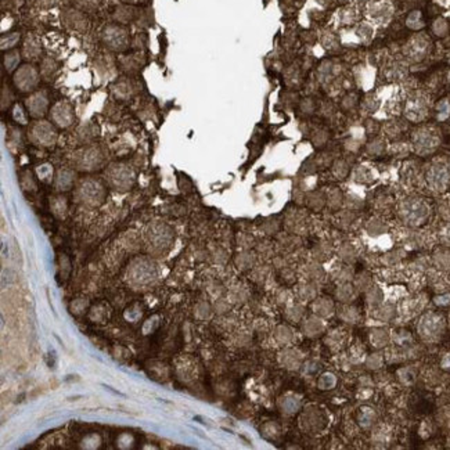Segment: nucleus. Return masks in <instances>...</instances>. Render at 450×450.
Wrapping results in <instances>:
<instances>
[{
  "mask_svg": "<svg viewBox=\"0 0 450 450\" xmlns=\"http://www.w3.org/2000/svg\"><path fill=\"white\" fill-rule=\"evenodd\" d=\"M341 69H342V67H341V64L338 61L324 60L323 62L319 65V71H317L319 82H322V83H331V82H334L335 78L340 77Z\"/></svg>",
  "mask_w": 450,
  "mask_h": 450,
  "instance_id": "nucleus-11",
  "label": "nucleus"
},
{
  "mask_svg": "<svg viewBox=\"0 0 450 450\" xmlns=\"http://www.w3.org/2000/svg\"><path fill=\"white\" fill-rule=\"evenodd\" d=\"M100 153L92 147V148H86L83 150V153H82V157H81V168L82 169H93V168H97V165L100 164Z\"/></svg>",
  "mask_w": 450,
  "mask_h": 450,
  "instance_id": "nucleus-16",
  "label": "nucleus"
},
{
  "mask_svg": "<svg viewBox=\"0 0 450 450\" xmlns=\"http://www.w3.org/2000/svg\"><path fill=\"white\" fill-rule=\"evenodd\" d=\"M41 82V72L34 64L26 62L20 65L13 74V83L21 93H32Z\"/></svg>",
  "mask_w": 450,
  "mask_h": 450,
  "instance_id": "nucleus-3",
  "label": "nucleus"
},
{
  "mask_svg": "<svg viewBox=\"0 0 450 450\" xmlns=\"http://www.w3.org/2000/svg\"><path fill=\"white\" fill-rule=\"evenodd\" d=\"M448 322H449V324H450V312H449V317H448Z\"/></svg>",
  "mask_w": 450,
  "mask_h": 450,
  "instance_id": "nucleus-56",
  "label": "nucleus"
},
{
  "mask_svg": "<svg viewBox=\"0 0 450 450\" xmlns=\"http://www.w3.org/2000/svg\"><path fill=\"white\" fill-rule=\"evenodd\" d=\"M28 135L35 144L44 145V147L53 145L57 140V132H56L54 126L51 125L50 122L43 121V119L35 121L29 127Z\"/></svg>",
  "mask_w": 450,
  "mask_h": 450,
  "instance_id": "nucleus-6",
  "label": "nucleus"
},
{
  "mask_svg": "<svg viewBox=\"0 0 450 450\" xmlns=\"http://www.w3.org/2000/svg\"><path fill=\"white\" fill-rule=\"evenodd\" d=\"M345 147H347L348 150H350V151H356L357 148L360 147V143L357 142L356 139H349L348 142H347V144H345Z\"/></svg>",
  "mask_w": 450,
  "mask_h": 450,
  "instance_id": "nucleus-51",
  "label": "nucleus"
},
{
  "mask_svg": "<svg viewBox=\"0 0 450 450\" xmlns=\"http://www.w3.org/2000/svg\"><path fill=\"white\" fill-rule=\"evenodd\" d=\"M338 297H340L341 301H344V302H349L352 298L355 297L353 288H352V287H349V286L341 287L340 291H338Z\"/></svg>",
  "mask_w": 450,
  "mask_h": 450,
  "instance_id": "nucleus-42",
  "label": "nucleus"
},
{
  "mask_svg": "<svg viewBox=\"0 0 450 450\" xmlns=\"http://www.w3.org/2000/svg\"><path fill=\"white\" fill-rule=\"evenodd\" d=\"M442 366H443L445 368H448V370H450V353H449V355H446V356H445V359H443V362H442Z\"/></svg>",
  "mask_w": 450,
  "mask_h": 450,
  "instance_id": "nucleus-53",
  "label": "nucleus"
},
{
  "mask_svg": "<svg viewBox=\"0 0 450 450\" xmlns=\"http://www.w3.org/2000/svg\"><path fill=\"white\" fill-rule=\"evenodd\" d=\"M332 173L337 179H345L349 175V165L344 160L335 161L332 166Z\"/></svg>",
  "mask_w": 450,
  "mask_h": 450,
  "instance_id": "nucleus-31",
  "label": "nucleus"
},
{
  "mask_svg": "<svg viewBox=\"0 0 450 450\" xmlns=\"http://www.w3.org/2000/svg\"><path fill=\"white\" fill-rule=\"evenodd\" d=\"M385 133L389 137H392V139H395V137H398L400 133H402V126H400L396 121H392V122H389V123L385 126Z\"/></svg>",
  "mask_w": 450,
  "mask_h": 450,
  "instance_id": "nucleus-38",
  "label": "nucleus"
},
{
  "mask_svg": "<svg viewBox=\"0 0 450 450\" xmlns=\"http://www.w3.org/2000/svg\"><path fill=\"white\" fill-rule=\"evenodd\" d=\"M20 42V34H10L1 38V49L9 50L13 49L17 43Z\"/></svg>",
  "mask_w": 450,
  "mask_h": 450,
  "instance_id": "nucleus-34",
  "label": "nucleus"
},
{
  "mask_svg": "<svg viewBox=\"0 0 450 450\" xmlns=\"http://www.w3.org/2000/svg\"><path fill=\"white\" fill-rule=\"evenodd\" d=\"M445 327L446 322L441 313L428 312L420 319L417 331L425 342H436L443 335Z\"/></svg>",
  "mask_w": 450,
  "mask_h": 450,
  "instance_id": "nucleus-2",
  "label": "nucleus"
},
{
  "mask_svg": "<svg viewBox=\"0 0 450 450\" xmlns=\"http://www.w3.org/2000/svg\"><path fill=\"white\" fill-rule=\"evenodd\" d=\"M368 302L370 304H378L380 301H381V292H380V289L378 288H373L370 292H368Z\"/></svg>",
  "mask_w": 450,
  "mask_h": 450,
  "instance_id": "nucleus-47",
  "label": "nucleus"
},
{
  "mask_svg": "<svg viewBox=\"0 0 450 450\" xmlns=\"http://www.w3.org/2000/svg\"><path fill=\"white\" fill-rule=\"evenodd\" d=\"M441 143V136L436 129L430 126L418 127L411 135V144L417 154L427 155L433 153Z\"/></svg>",
  "mask_w": 450,
  "mask_h": 450,
  "instance_id": "nucleus-4",
  "label": "nucleus"
},
{
  "mask_svg": "<svg viewBox=\"0 0 450 450\" xmlns=\"http://www.w3.org/2000/svg\"><path fill=\"white\" fill-rule=\"evenodd\" d=\"M102 188L99 183L96 182H83L81 190H79V197L82 198L83 203H99L102 200Z\"/></svg>",
  "mask_w": 450,
  "mask_h": 450,
  "instance_id": "nucleus-13",
  "label": "nucleus"
},
{
  "mask_svg": "<svg viewBox=\"0 0 450 450\" xmlns=\"http://www.w3.org/2000/svg\"><path fill=\"white\" fill-rule=\"evenodd\" d=\"M322 44H323V47L326 50L331 51V53H335V51H338L341 49L340 38L335 34H332V32L323 34V36H322Z\"/></svg>",
  "mask_w": 450,
  "mask_h": 450,
  "instance_id": "nucleus-21",
  "label": "nucleus"
},
{
  "mask_svg": "<svg viewBox=\"0 0 450 450\" xmlns=\"http://www.w3.org/2000/svg\"><path fill=\"white\" fill-rule=\"evenodd\" d=\"M102 41L112 50H123L127 46V32L118 25L107 26L102 32Z\"/></svg>",
  "mask_w": 450,
  "mask_h": 450,
  "instance_id": "nucleus-10",
  "label": "nucleus"
},
{
  "mask_svg": "<svg viewBox=\"0 0 450 450\" xmlns=\"http://www.w3.org/2000/svg\"><path fill=\"white\" fill-rule=\"evenodd\" d=\"M50 119L59 127H68L75 121L72 104L67 100H60L50 108Z\"/></svg>",
  "mask_w": 450,
  "mask_h": 450,
  "instance_id": "nucleus-8",
  "label": "nucleus"
},
{
  "mask_svg": "<svg viewBox=\"0 0 450 450\" xmlns=\"http://www.w3.org/2000/svg\"><path fill=\"white\" fill-rule=\"evenodd\" d=\"M371 342L375 348H382L388 344V334L384 330H374L371 332Z\"/></svg>",
  "mask_w": 450,
  "mask_h": 450,
  "instance_id": "nucleus-32",
  "label": "nucleus"
},
{
  "mask_svg": "<svg viewBox=\"0 0 450 450\" xmlns=\"http://www.w3.org/2000/svg\"><path fill=\"white\" fill-rule=\"evenodd\" d=\"M328 205L332 209H338L342 205V193L340 190H332L328 196Z\"/></svg>",
  "mask_w": 450,
  "mask_h": 450,
  "instance_id": "nucleus-36",
  "label": "nucleus"
},
{
  "mask_svg": "<svg viewBox=\"0 0 450 450\" xmlns=\"http://www.w3.org/2000/svg\"><path fill=\"white\" fill-rule=\"evenodd\" d=\"M367 14L373 21L377 22H385L388 21L392 16L391 6L385 1H373L368 4Z\"/></svg>",
  "mask_w": 450,
  "mask_h": 450,
  "instance_id": "nucleus-12",
  "label": "nucleus"
},
{
  "mask_svg": "<svg viewBox=\"0 0 450 450\" xmlns=\"http://www.w3.org/2000/svg\"><path fill=\"white\" fill-rule=\"evenodd\" d=\"M402 221L411 227L424 225L430 216V206L423 198H408L399 206Z\"/></svg>",
  "mask_w": 450,
  "mask_h": 450,
  "instance_id": "nucleus-1",
  "label": "nucleus"
},
{
  "mask_svg": "<svg viewBox=\"0 0 450 450\" xmlns=\"http://www.w3.org/2000/svg\"><path fill=\"white\" fill-rule=\"evenodd\" d=\"M360 105V96L356 92H348L341 99L340 108L344 112H352Z\"/></svg>",
  "mask_w": 450,
  "mask_h": 450,
  "instance_id": "nucleus-17",
  "label": "nucleus"
},
{
  "mask_svg": "<svg viewBox=\"0 0 450 450\" xmlns=\"http://www.w3.org/2000/svg\"><path fill=\"white\" fill-rule=\"evenodd\" d=\"M406 25H408L410 29H413V31L421 29V28L424 26V20H423L421 13H420V11H413V13H410L408 16V20H406Z\"/></svg>",
  "mask_w": 450,
  "mask_h": 450,
  "instance_id": "nucleus-28",
  "label": "nucleus"
},
{
  "mask_svg": "<svg viewBox=\"0 0 450 450\" xmlns=\"http://www.w3.org/2000/svg\"><path fill=\"white\" fill-rule=\"evenodd\" d=\"M427 51V39L425 38H414L411 39L410 44H408V56L414 61L421 60Z\"/></svg>",
  "mask_w": 450,
  "mask_h": 450,
  "instance_id": "nucleus-15",
  "label": "nucleus"
},
{
  "mask_svg": "<svg viewBox=\"0 0 450 450\" xmlns=\"http://www.w3.org/2000/svg\"><path fill=\"white\" fill-rule=\"evenodd\" d=\"M13 102V93L10 90L9 86H3V90H1V110L4 111L6 108H9Z\"/></svg>",
  "mask_w": 450,
  "mask_h": 450,
  "instance_id": "nucleus-37",
  "label": "nucleus"
},
{
  "mask_svg": "<svg viewBox=\"0 0 450 450\" xmlns=\"http://www.w3.org/2000/svg\"><path fill=\"white\" fill-rule=\"evenodd\" d=\"M22 54H24V59H26L28 61H35L41 57L42 54V46L39 39L34 36V35H28L24 41V47H22Z\"/></svg>",
  "mask_w": 450,
  "mask_h": 450,
  "instance_id": "nucleus-14",
  "label": "nucleus"
},
{
  "mask_svg": "<svg viewBox=\"0 0 450 450\" xmlns=\"http://www.w3.org/2000/svg\"><path fill=\"white\" fill-rule=\"evenodd\" d=\"M442 240H443L445 245L450 246V223H448V225L445 226L443 231H442Z\"/></svg>",
  "mask_w": 450,
  "mask_h": 450,
  "instance_id": "nucleus-50",
  "label": "nucleus"
},
{
  "mask_svg": "<svg viewBox=\"0 0 450 450\" xmlns=\"http://www.w3.org/2000/svg\"><path fill=\"white\" fill-rule=\"evenodd\" d=\"M359 1H368V0H359Z\"/></svg>",
  "mask_w": 450,
  "mask_h": 450,
  "instance_id": "nucleus-57",
  "label": "nucleus"
},
{
  "mask_svg": "<svg viewBox=\"0 0 450 450\" xmlns=\"http://www.w3.org/2000/svg\"><path fill=\"white\" fill-rule=\"evenodd\" d=\"M385 151V143L382 139H373L367 144V153L370 155H381Z\"/></svg>",
  "mask_w": 450,
  "mask_h": 450,
  "instance_id": "nucleus-33",
  "label": "nucleus"
},
{
  "mask_svg": "<svg viewBox=\"0 0 450 450\" xmlns=\"http://www.w3.org/2000/svg\"><path fill=\"white\" fill-rule=\"evenodd\" d=\"M435 304L439 306L449 305L450 304V294H443L441 297L435 298Z\"/></svg>",
  "mask_w": 450,
  "mask_h": 450,
  "instance_id": "nucleus-49",
  "label": "nucleus"
},
{
  "mask_svg": "<svg viewBox=\"0 0 450 450\" xmlns=\"http://www.w3.org/2000/svg\"><path fill=\"white\" fill-rule=\"evenodd\" d=\"M399 375H400V381L403 382V384H406V385H409V384H413L414 380H416V375H414V373H413V370H411V368H402V370L399 371Z\"/></svg>",
  "mask_w": 450,
  "mask_h": 450,
  "instance_id": "nucleus-40",
  "label": "nucleus"
},
{
  "mask_svg": "<svg viewBox=\"0 0 450 450\" xmlns=\"http://www.w3.org/2000/svg\"><path fill=\"white\" fill-rule=\"evenodd\" d=\"M327 139H328V133H327V132H326L324 129H317V130L314 132L313 140L319 145L324 144V143L327 142Z\"/></svg>",
  "mask_w": 450,
  "mask_h": 450,
  "instance_id": "nucleus-44",
  "label": "nucleus"
},
{
  "mask_svg": "<svg viewBox=\"0 0 450 450\" xmlns=\"http://www.w3.org/2000/svg\"><path fill=\"white\" fill-rule=\"evenodd\" d=\"M26 110L22 107V105H20V104H16L14 105V108H13V117L14 119L20 122V123H26Z\"/></svg>",
  "mask_w": 450,
  "mask_h": 450,
  "instance_id": "nucleus-39",
  "label": "nucleus"
},
{
  "mask_svg": "<svg viewBox=\"0 0 450 450\" xmlns=\"http://www.w3.org/2000/svg\"><path fill=\"white\" fill-rule=\"evenodd\" d=\"M425 301L423 299V297H417V298H411V299H408V301H405L403 302V305L400 307V313L402 314H406V316H413V314H416L423 306H424Z\"/></svg>",
  "mask_w": 450,
  "mask_h": 450,
  "instance_id": "nucleus-18",
  "label": "nucleus"
},
{
  "mask_svg": "<svg viewBox=\"0 0 450 450\" xmlns=\"http://www.w3.org/2000/svg\"><path fill=\"white\" fill-rule=\"evenodd\" d=\"M430 279H431V284H432L433 289H438V291L448 289L449 279H448V276H445L443 273H433Z\"/></svg>",
  "mask_w": 450,
  "mask_h": 450,
  "instance_id": "nucleus-29",
  "label": "nucleus"
},
{
  "mask_svg": "<svg viewBox=\"0 0 450 450\" xmlns=\"http://www.w3.org/2000/svg\"><path fill=\"white\" fill-rule=\"evenodd\" d=\"M56 71H57V64L53 61L51 59H44L42 61V65H41V69H39V72H41V78H43L44 81H51V78L54 77V74H56Z\"/></svg>",
  "mask_w": 450,
  "mask_h": 450,
  "instance_id": "nucleus-23",
  "label": "nucleus"
},
{
  "mask_svg": "<svg viewBox=\"0 0 450 450\" xmlns=\"http://www.w3.org/2000/svg\"><path fill=\"white\" fill-rule=\"evenodd\" d=\"M355 34H356V36L360 39V41H362V42L367 43L373 39L374 28H373V25H371V24H368V22H360V24L356 26Z\"/></svg>",
  "mask_w": 450,
  "mask_h": 450,
  "instance_id": "nucleus-22",
  "label": "nucleus"
},
{
  "mask_svg": "<svg viewBox=\"0 0 450 450\" xmlns=\"http://www.w3.org/2000/svg\"><path fill=\"white\" fill-rule=\"evenodd\" d=\"M428 102L423 94H413L405 105V115L411 122H421L428 115Z\"/></svg>",
  "mask_w": 450,
  "mask_h": 450,
  "instance_id": "nucleus-9",
  "label": "nucleus"
},
{
  "mask_svg": "<svg viewBox=\"0 0 450 450\" xmlns=\"http://www.w3.org/2000/svg\"><path fill=\"white\" fill-rule=\"evenodd\" d=\"M431 28H432V34L435 35L436 38H445V36H448L450 32L449 21L443 17L433 20L432 26H431Z\"/></svg>",
  "mask_w": 450,
  "mask_h": 450,
  "instance_id": "nucleus-20",
  "label": "nucleus"
},
{
  "mask_svg": "<svg viewBox=\"0 0 450 450\" xmlns=\"http://www.w3.org/2000/svg\"><path fill=\"white\" fill-rule=\"evenodd\" d=\"M341 319H344L345 322L348 323H355L357 320V312L356 309H352V307H347L341 312Z\"/></svg>",
  "mask_w": 450,
  "mask_h": 450,
  "instance_id": "nucleus-41",
  "label": "nucleus"
},
{
  "mask_svg": "<svg viewBox=\"0 0 450 450\" xmlns=\"http://www.w3.org/2000/svg\"><path fill=\"white\" fill-rule=\"evenodd\" d=\"M114 92L117 94V97H122V99H126L130 94L133 93V86L129 81H119L117 85L112 87Z\"/></svg>",
  "mask_w": 450,
  "mask_h": 450,
  "instance_id": "nucleus-27",
  "label": "nucleus"
},
{
  "mask_svg": "<svg viewBox=\"0 0 450 450\" xmlns=\"http://www.w3.org/2000/svg\"><path fill=\"white\" fill-rule=\"evenodd\" d=\"M446 82H448V85L450 86V68H449V71L446 72Z\"/></svg>",
  "mask_w": 450,
  "mask_h": 450,
  "instance_id": "nucleus-55",
  "label": "nucleus"
},
{
  "mask_svg": "<svg viewBox=\"0 0 450 450\" xmlns=\"http://www.w3.org/2000/svg\"><path fill=\"white\" fill-rule=\"evenodd\" d=\"M78 3L83 7H94L97 4V0H78Z\"/></svg>",
  "mask_w": 450,
  "mask_h": 450,
  "instance_id": "nucleus-52",
  "label": "nucleus"
},
{
  "mask_svg": "<svg viewBox=\"0 0 450 450\" xmlns=\"http://www.w3.org/2000/svg\"><path fill=\"white\" fill-rule=\"evenodd\" d=\"M435 265L442 269V270H449L450 269V251L448 249H439L435 252L433 256Z\"/></svg>",
  "mask_w": 450,
  "mask_h": 450,
  "instance_id": "nucleus-25",
  "label": "nucleus"
},
{
  "mask_svg": "<svg viewBox=\"0 0 450 450\" xmlns=\"http://www.w3.org/2000/svg\"><path fill=\"white\" fill-rule=\"evenodd\" d=\"M338 18H340V22L342 25H352L357 18L356 9H353L352 6L341 9L340 13H338Z\"/></svg>",
  "mask_w": 450,
  "mask_h": 450,
  "instance_id": "nucleus-24",
  "label": "nucleus"
},
{
  "mask_svg": "<svg viewBox=\"0 0 450 450\" xmlns=\"http://www.w3.org/2000/svg\"><path fill=\"white\" fill-rule=\"evenodd\" d=\"M44 4H47V6H53V4H56V3H59L60 0H42Z\"/></svg>",
  "mask_w": 450,
  "mask_h": 450,
  "instance_id": "nucleus-54",
  "label": "nucleus"
},
{
  "mask_svg": "<svg viewBox=\"0 0 450 450\" xmlns=\"http://www.w3.org/2000/svg\"><path fill=\"white\" fill-rule=\"evenodd\" d=\"M371 179H373V176H371L370 170L365 166H359L355 170V180L359 183H368V182H371Z\"/></svg>",
  "mask_w": 450,
  "mask_h": 450,
  "instance_id": "nucleus-35",
  "label": "nucleus"
},
{
  "mask_svg": "<svg viewBox=\"0 0 450 450\" xmlns=\"http://www.w3.org/2000/svg\"><path fill=\"white\" fill-rule=\"evenodd\" d=\"M367 366L370 367V368H378V367H381L382 366V357L380 355H373V356L368 357V360H367Z\"/></svg>",
  "mask_w": 450,
  "mask_h": 450,
  "instance_id": "nucleus-46",
  "label": "nucleus"
},
{
  "mask_svg": "<svg viewBox=\"0 0 450 450\" xmlns=\"http://www.w3.org/2000/svg\"><path fill=\"white\" fill-rule=\"evenodd\" d=\"M395 313V310H393V307L392 306H385V307H382L381 309V319L384 320H389L392 316Z\"/></svg>",
  "mask_w": 450,
  "mask_h": 450,
  "instance_id": "nucleus-48",
  "label": "nucleus"
},
{
  "mask_svg": "<svg viewBox=\"0 0 450 450\" xmlns=\"http://www.w3.org/2000/svg\"><path fill=\"white\" fill-rule=\"evenodd\" d=\"M65 22L68 24L71 28H75L78 31H83L86 28V20L85 17L75 10H68L65 13Z\"/></svg>",
  "mask_w": 450,
  "mask_h": 450,
  "instance_id": "nucleus-19",
  "label": "nucleus"
},
{
  "mask_svg": "<svg viewBox=\"0 0 450 450\" xmlns=\"http://www.w3.org/2000/svg\"><path fill=\"white\" fill-rule=\"evenodd\" d=\"M20 60H21V56H20V53L17 50H11L9 51L6 56H4V68L6 71H9V72H13V71H16V69L20 67Z\"/></svg>",
  "mask_w": 450,
  "mask_h": 450,
  "instance_id": "nucleus-26",
  "label": "nucleus"
},
{
  "mask_svg": "<svg viewBox=\"0 0 450 450\" xmlns=\"http://www.w3.org/2000/svg\"><path fill=\"white\" fill-rule=\"evenodd\" d=\"M316 309H317V312H319L320 314L327 316V314H330V312L332 310V304H330L328 301H324V299H322V301L316 305Z\"/></svg>",
  "mask_w": 450,
  "mask_h": 450,
  "instance_id": "nucleus-43",
  "label": "nucleus"
},
{
  "mask_svg": "<svg viewBox=\"0 0 450 450\" xmlns=\"http://www.w3.org/2000/svg\"><path fill=\"white\" fill-rule=\"evenodd\" d=\"M341 258H344V259H347V261H350V259H353L355 258V251H353V248L348 244H345L344 246H341Z\"/></svg>",
  "mask_w": 450,
  "mask_h": 450,
  "instance_id": "nucleus-45",
  "label": "nucleus"
},
{
  "mask_svg": "<svg viewBox=\"0 0 450 450\" xmlns=\"http://www.w3.org/2000/svg\"><path fill=\"white\" fill-rule=\"evenodd\" d=\"M50 107V99L46 90H35L25 99V110L35 119L43 118Z\"/></svg>",
  "mask_w": 450,
  "mask_h": 450,
  "instance_id": "nucleus-7",
  "label": "nucleus"
},
{
  "mask_svg": "<svg viewBox=\"0 0 450 450\" xmlns=\"http://www.w3.org/2000/svg\"><path fill=\"white\" fill-rule=\"evenodd\" d=\"M298 107H299V111H301L302 114H305V115H312L314 111L317 110V102H314L313 97H305V99H302V100L299 102Z\"/></svg>",
  "mask_w": 450,
  "mask_h": 450,
  "instance_id": "nucleus-30",
  "label": "nucleus"
},
{
  "mask_svg": "<svg viewBox=\"0 0 450 450\" xmlns=\"http://www.w3.org/2000/svg\"><path fill=\"white\" fill-rule=\"evenodd\" d=\"M427 182L436 191H443L450 186V164L435 161L427 170Z\"/></svg>",
  "mask_w": 450,
  "mask_h": 450,
  "instance_id": "nucleus-5",
  "label": "nucleus"
}]
</instances>
